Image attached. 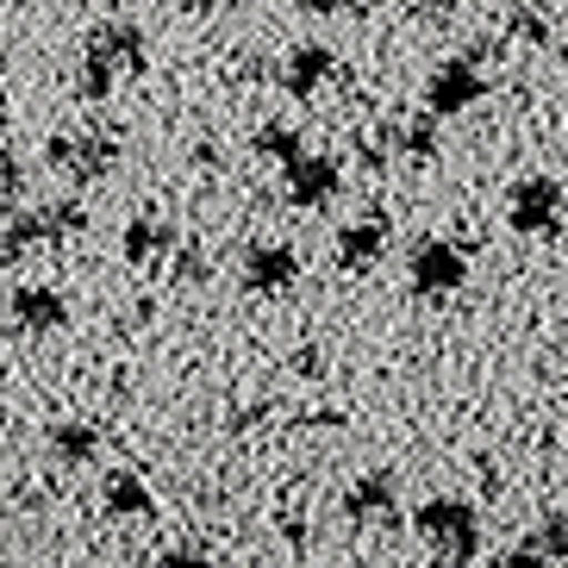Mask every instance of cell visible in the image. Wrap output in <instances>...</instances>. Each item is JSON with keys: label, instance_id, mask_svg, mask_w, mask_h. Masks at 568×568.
I'll list each match as a JSON object with an SVG mask.
<instances>
[{"label": "cell", "instance_id": "1", "mask_svg": "<svg viewBox=\"0 0 568 568\" xmlns=\"http://www.w3.org/2000/svg\"><path fill=\"white\" fill-rule=\"evenodd\" d=\"M413 537L432 550L437 568H468L481 556V513L463 494H432L413 506Z\"/></svg>", "mask_w": 568, "mask_h": 568}, {"label": "cell", "instance_id": "2", "mask_svg": "<svg viewBox=\"0 0 568 568\" xmlns=\"http://www.w3.org/2000/svg\"><path fill=\"white\" fill-rule=\"evenodd\" d=\"M44 156H51V169L63 182L88 187V182H101V175H113L125 144H119L113 125H82V132H57L51 144H44Z\"/></svg>", "mask_w": 568, "mask_h": 568}, {"label": "cell", "instance_id": "3", "mask_svg": "<svg viewBox=\"0 0 568 568\" xmlns=\"http://www.w3.org/2000/svg\"><path fill=\"white\" fill-rule=\"evenodd\" d=\"M406 287H413V301H450L468 287V256L450 237H418L413 263H406Z\"/></svg>", "mask_w": 568, "mask_h": 568}, {"label": "cell", "instance_id": "4", "mask_svg": "<svg viewBox=\"0 0 568 568\" xmlns=\"http://www.w3.org/2000/svg\"><path fill=\"white\" fill-rule=\"evenodd\" d=\"M562 213H568V194L556 175H525V182H513L506 219H513L518 237H556L562 232Z\"/></svg>", "mask_w": 568, "mask_h": 568}, {"label": "cell", "instance_id": "5", "mask_svg": "<svg viewBox=\"0 0 568 568\" xmlns=\"http://www.w3.org/2000/svg\"><path fill=\"white\" fill-rule=\"evenodd\" d=\"M481 101H487V75H481L475 57H450V63H437L432 75H425V113L432 119H456Z\"/></svg>", "mask_w": 568, "mask_h": 568}, {"label": "cell", "instance_id": "6", "mask_svg": "<svg viewBox=\"0 0 568 568\" xmlns=\"http://www.w3.org/2000/svg\"><path fill=\"white\" fill-rule=\"evenodd\" d=\"M282 187H287V206L318 213V206H332L337 194H344V169L318 151H301L294 163H282Z\"/></svg>", "mask_w": 568, "mask_h": 568}, {"label": "cell", "instance_id": "7", "mask_svg": "<svg viewBox=\"0 0 568 568\" xmlns=\"http://www.w3.org/2000/svg\"><path fill=\"white\" fill-rule=\"evenodd\" d=\"M301 251L294 244H282V237H256L251 251H244V287L251 294H263V301H275V294H287V287L301 282Z\"/></svg>", "mask_w": 568, "mask_h": 568}, {"label": "cell", "instance_id": "8", "mask_svg": "<svg viewBox=\"0 0 568 568\" xmlns=\"http://www.w3.org/2000/svg\"><path fill=\"white\" fill-rule=\"evenodd\" d=\"M82 57L106 63L113 75H138V69L151 63V44H144V26H132V19H101V26L88 32Z\"/></svg>", "mask_w": 568, "mask_h": 568}, {"label": "cell", "instance_id": "9", "mask_svg": "<svg viewBox=\"0 0 568 568\" xmlns=\"http://www.w3.org/2000/svg\"><path fill=\"white\" fill-rule=\"evenodd\" d=\"M7 313H13V332H26V337H57L69 325V301H63V287H51V282H19Z\"/></svg>", "mask_w": 568, "mask_h": 568}, {"label": "cell", "instance_id": "10", "mask_svg": "<svg viewBox=\"0 0 568 568\" xmlns=\"http://www.w3.org/2000/svg\"><path fill=\"white\" fill-rule=\"evenodd\" d=\"M337 75V51L332 44H294V51L282 57V94H294V101H313V94H325Z\"/></svg>", "mask_w": 568, "mask_h": 568}, {"label": "cell", "instance_id": "11", "mask_svg": "<svg viewBox=\"0 0 568 568\" xmlns=\"http://www.w3.org/2000/svg\"><path fill=\"white\" fill-rule=\"evenodd\" d=\"M400 513V481H394V468H368L344 487V518L356 525H382V518Z\"/></svg>", "mask_w": 568, "mask_h": 568}, {"label": "cell", "instance_id": "12", "mask_svg": "<svg viewBox=\"0 0 568 568\" xmlns=\"http://www.w3.org/2000/svg\"><path fill=\"white\" fill-rule=\"evenodd\" d=\"M387 213H363V219H351L344 232H337V268H351V275H363V268H375L382 263V251H387Z\"/></svg>", "mask_w": 568, "mask_h": 568}, {"label": "cell", "instance_id": "13", "mask_svg": "<svg viewBox=\"0 0 568 568\" xmlns=\"http://www.w3.org/2000/svg\"><path fill=\"white\" fill-rule=\"evenodd\" d=\"M175 244H182V232H175L169 219H156V213H138L132 225H125V237H119L125 263H138V268L169 263V256H175Z\"/></svg>", "mask_w": 568, "mask_h": 568}, {"label": "cell", "instance_id": "14", "mask_svg": "<svg viewBox=\"0 0 568 568\" xmlns=\"http://www.w3.org/2000/svg\"><path fill=\"white\" fill-rule=\"evenodd\" d=\"M44 450L63 468H88L101 456V425H88V418H57V425H44Z\"/></svg>", "mask_w": 568, "mask_h": 568}, {"label": "cell", "instance_id": "15", "mask_svg": "<svg viewBox=\"0 0 568 568\" xmlns=\"http://www.w3.org/2000/svg\"><path fill=\"white\" fill-rule=\"evenodd\" d=\"M101 506H106V518H156V494L132 468H119V475L101 481Z\"/></svg>", "mask_w": 568, "mask_h": 568}, {"label": "cell", "instance_id": "16", "mask_svg": "<svg viewBox=\"0 0 568 568\" xmlns=\"http://www.w3.org/2000/svg\"><path fill=\"white\" fill-rule=\"evenodd\" d=\"M38 244H57V237H51V213H44V206L7 219V232H0V256H7V263L26 256V251H38Z\"/></svg>", "mask_w": 568, "mask_h": 568}, {"label": "cell", "instance_id": "17", "mask_svg": "<svg viewBox=\"0 0 568 568\" xmlns=\"http://www.w3.org/2000/svg\"><path fill=\"white\" fill-rule=\"evenodd\" d=\"M394 156H406V163H432L437 156V119L432 113L400 119V125H394Z\"/></svg>", "mask_w": 568, "mask_h": 568}, {"label": "cell", "instance_id": "18", "mask_svg": "<svg viewBox=\"0 0 568 568\" xmlns=\"http://www.w3.org/2000/svg\"><path fill=\"white\" fill-rule=\"evenodd\" d=\"M525 544H531L537 562H562L568 568V506H556V513L537 518V531L525 537Z\"/></svg>", "mask_w": 568, "mask_h": 568}, {"label": "cell", "instance_id": "19", "mask_svg": "<svg viewBox=\"0 0 568 568\" xmlns=\"http://www.w3.org/2000/svg\"><path fill=\"white\" fill-rule=\"evenodd\" d=\"M251 151L256 156H275V163H294V156L306 151V138L294 132V125H263V132L251 138Z\"/></svg>", "mask_w": 568, "mask_h": 568}, {"label": "cell", "instance_id": "20", "mask_svg": "<svg viewBox=\"0 0 568 568\" xmlns=\"http://www.w3.org/2000/svg\"><path fill=\"white\" fill-rule=\"evenodd\" d=\"M113 88H119V75L106 63H94V57H82V63H75V94H82V101H106Z\"/></svg>", "mask_w": 568, "mask_h": 568}, {"label": "cell", "instance_id": "21", "mask_svg": "<svg viewBox=\"0 0 568 568\" xmlns=\"http://www.w3.org/2000/svg\"><path fill=\"white\" fill-rule=\"evenodd\" d=\"M506 38H518V44H550V19L537 13V7H513L506 13Z\"/></svg>", "mask_w": 568, "mask_h": 568}, {"label": "cell", "instance_id": "22", "mask_svg": "<svg viewBox=\"0 0 568 568\" xmlns=\"http://www.w3.org/2000/svg\"><path fill=\"white\" fill-rule=\"evenodd\" d=\"M206 268H213V263H206L194 244H175V256H169V282H175V287H201Z\"/></svg>", "mask_w": 568, "mask_h": 568}, {"label": "cell", "instance_id": "23", "mask_svg": "<svg viewBox=\"0 0 568 568\" xmlns=\"http://www.w3.org/2000/svg\"><path fill=\"white\" fill-rule=\"evenodd\" d=\"M44 213H51V237H57V244H69V237L88 232V206L82 201H51Z\"/></svg>", "mask_w": 568, "mask_h": 568}, {"label": "cell", "instance_id": "24", "mask_svg": "<svg viewBox=\"0 0 568 568\" xmlns=\"http://www.w3.org/2000/svg\"><path fill=\"white\" fill-rule=\"evenodd\" d=\"M26 201V163L13 151H0V213H13Z\"/></svg>", "mask_w": 568, "mask_h": 568}, {"label": "cell", "instance_id": "25", "mask_svg": "<svg viewBox=\"0 0 568 568\" xmlns=\"http://www.w3.org/2000/svg\"><path fill=\"white\" fill-rule=\"evenodd\" d=\"M151 568H213V550L206 544H169V550H156Z\"/></svg>", "mask_w": 568, "mask_h": 568}, {"label": "cell", "instance_id": "26", "mask_svg": "<svg viewBox=\"0 0 568 568\" xmlns=\"http://www.w3.org/2000/svg\"><path fill=\"white\" fill-rule=\"evenodd\" d=\"M456 7H463V0H406V13L425 19V26H444V19L456 13Z\"/></svg>", "mask_w": 568, "mask_h": 568}, {"label": "cell", "instance_id": "27", "mask_svg": "<svg viewBox=\"0 0 568 568\" xmlns=\"http://www.w3.org/2000/svg\"><path fill=\"white\" fill-rule=\"evenodd\" d=\"M487 568H544V562L531 556V544H518V550H500V556H494Z\"/></svg>", "mask_w": 568, "mask_h": 568}, {"label": "cell", "instance_id": "28", "mask_svg": "<svg viewBox=\"0 0 568 568\" xmlns=\"http://www.w3.org/2000/svg\"><path fill=\"white\" fill-rule=\"evenodd\" d=\"M306 13H318V19H337V13H356L363 0H301Z\"/></svg>", "mask_w": 568, "mask_h": 568}, {"label": "cell", "instance_id": "29", "mask_svg": "<svg viewBox=\"0 0 568 568\" xmlns=\"http://www.w3.org/2000/svg\"><path fill=\"white\" fill-rule=\"evenodd\" d=\"M194 13H219V7H232V0H187Z\"/></svg>", "mask_w": 568, "mask_h": 568}]
</instances>
